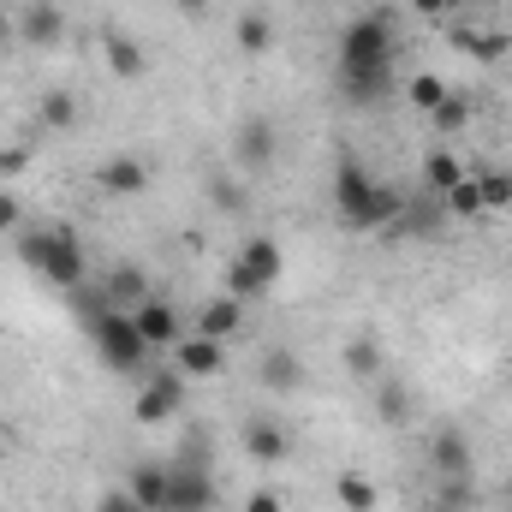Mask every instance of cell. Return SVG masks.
I'll list each match as a JSON object with an SVG mask.
<instances>
[{
    "mask_svg": "<svg viewBox=\"0 0 512 512\" xmlns=\"http://www.w3.org/2000/svg\"><path fill=\"white\" fill-rule=\"evenodd\" d=\"M18 221H24V203H18V191H0V233H18Z\"/></svg>",
    "mask_w": 512,
    "mask_h": 512,
    "instance_id": "obj_37",
    "label": "cell"
},
{
    "mask_svg": "<svg viewBox=\"0 0 512 512\" xmlns=\"http://www.w3.org/2000/svg\"><path fill=\"white\" fill-rule=\"evenodd\" d=\"M173 6H179L185 18H203V12H209V0H173Z\"/></svg>",
    "mask_w": 512,
    "mask_h": 512,
    "instance_id": "obj_40",
    "label": "cell"
},
{
    "mask_svg": "<svg viewBox=\"0 0 512 512\" xmlns=\"http://www.w3.org/2000/svg\"><path fill=\"white\" fill-rule=\"evenodd\" d=\"M173 364H179L185 376H215V370L227 364V352H221V340L191 334V340H179V346H173Z\"/></svg>",
    "mask_w": 512,
    "mask_h": 512,
    "instance_id": "obj_15",
    "label": "cell"
},
{
    "mask_svg": "<svg viewBox=\"0 0 512 512\" xmlns=\"http://www.w3.org/2000/svg\"><path fill=\"white\" fill-rule=\"evenodd\" d=\"M48 245H54V227H48V233H18V262L42 274V262H48Z\"/></svg>",
    "mask_w": 512,
    "mask_h": 512,
    "instance_id": "obj_33",
    "label": "cell"
},
{
    "mask_svg": "<svg viewBox=\"0 0 512 512\" xmlns=\"http://www.w3.org/2000/svg\"><path fill=\"white\" fill-rule=\"evenodd\" d=\"M376 417H382V423H405V417H411V393L399 382H387L382 393H376Z\"/></svg>",
    "mask_w": 512,
    "mask_h": 512,
    "instance_id": "obj_30",
    "label": "cell"
},
{
    "mask_svg": "<svg viewBox=\"0 0 512 512\" xmlns=\"http://www.w3.org/2000/svg\"><path fill=\"white\" fill-rule=\"evenodd\" d=\"M453 42L465 54H477V60H501L507 54V36H483V30H453Z\"/></svg>",
    "mask_w": 512,
    "mask_h": 512,
    "instance_id": "obj_29",
    "label": "cell"
},
{
    "mask_svg": "<svg viewBox=\"0 0 512 512\" xmlns=\"http://www.w3.org/2000/svg\"><path fill=\"white\" fill-rule=\"evenodd\" d=\"M143 298H155L149 274H143L137 262H114V268H108V280H102V304H114V310H137Z\"/></svg>",
    "mask_w": 512,
    "mask_h": 512,
    "instance_id": "obj_11",
    "label": "cell"
},
{
    "mask_svg": "<svg viewBox=\"0 0 512 512\" xmlns=\"http://www.w3.org/2000/svg\"><path fill=\"white\" fill-rule=\"evenodd\" d=\"M334 209H340V227H352V233H382V227H399V209H405V197L382 185V179H370V167L358 161V155H346L340 167H334Z\"/></svg>",
    "mask_w": 512,
    "mask_h": 512,
    "instance_id": "obj_1",
    "label": "cell"
},
{
    "mask_svg": "<svg viewBox=\"0 0 512 512\" xmlns=\"http://www.w3.org/2000/svg\"><path fill=\"white\" fill-rule=\"evenodd\" d=\"M102 54H108V66H114V78H126V84L149 72L143 42H137V36H126V30H108V36H102Z\"/></svg>",
    "mask_w": 512,
    "mask_h": 512,
    "instance_id": "obj_17",
    "label": "cell"
},
{
    "mask_svg": "<svg viewBox=\"0 0 512 512\" xmlns=\"http://www.w3.org/2000/svg\"><path fill=\"white\" fill-rule=\"evenodd\" d=\"M233 161L245 167V173H268L274 161H280V131L268 114H251L245 126L233 131Z\"/></svg>",
    "mask_w": 512,
    "mask_h": 512,
    "instance_id": "obj_7",
    "label": "cell"
},
{
    "mask_svg": "<svg viewBox=\"0 0 512 512\" xmlns=\"http://www.w3.org/2000/svg\"><path fill=\"white\" fill-rule=\"evenodd\" d=\"M429 120H435V131H459L465 120H471V102H465L459 90H447V102H441V108H435Z\"/></svg>",
    "mask_w": 512,
    "mask_h": 512,
    "instance_id": "obj_32",
    "label": "cell"
},
{
    "mask_svg": "<svg viewBox=\"0 0 512 512\" xmlns=\"http://www.w3.org/2000/svg\"><path fill=\"white\" fill-rule=\"evenodd\" d=\"M167 512H215V477H209L203 453L167 465Z\"/></svg>",
    "mask_w": 512,
    "mask_h": 512,
    "instance_id": "obj_5",
    "label": "cell"
},
{
    "mask_svg": "<svg viewBox=\"0 0 512 512\" xmlns=\"http://www.w3.org/2000/svg\"><path fill=\"white\" fill-rule=\"evenodd\" d=\"M256 382L268 387V393H292V387H304V358L292 346H268L256 358Z\"/></svg>",
    "mask_w": 512,
    "mask_h": 512,
    "instance_id": "obj_13",
    "label": "cell"
},
{
    "mask_svg": "<svg viewBox=\"0 0 512 512\" xmlns=\"http://www.w3.org/2000/svg\"><path fill=\"white\" fill-rule=\"evenodd\" d=\"M441 209H447V221H483L489 215V203H483V185L465 173L453 191H441Z\"/></svg>",
    "mask_w": 512,
    "mask_h": 512,
    "instance_id": "obj_20",
    "label": "cell"
},
{
    "mask_svg": "<svg viewBox=\"0 0 512 512\" xmlns=\"http://www.w3.org/2000/svg\"><path fill=\"white\" fill-rule=\"evenodd\" d=\"M411 6H417L423 18H447V12H453V0H411Z\"/></svg>",
    "mask_w": 512,
    "mask_h": 512,
    "instance_id": "obj_39",
    "label": "cell"
},
{
    "mask_svg": "<svg viewBox=\"0 0 512 512\" xmlns=\"http://www.w3.org/2000/svg\"><path fill=\"white\" fill-rule=\"evenodd\" d=\"M131 322H137V334H143L149 352H173V346H179V310H173L167 298H143V304L131 310Z\"/></svg>",
    "mask_w": 512,
    "mask_h": 512,
    "instance_id": "obj_9",
    "label": "cell"
},
{
    "mask_svg": "<svg viewBox=\"0 0 512 512\" xmlns=\"http://www.w3.org/2000/svg\"><path fill=\"white\" fill-rule=\"evenodd\" d=\"M233 42H239V54H268V48H274V24H268V12H245V18L233 24Z\"/></svg>",
    "mask_w": 512,
    "mask_h": 512,
    "instance_id": "obj_26",
    "label": "cell"
},
{
    "mask_svg": "<svg viewBox=\"0 0 512 512\" xmlns=\"http://www.w3.org/2000/svg\"><path fill=\"white\" fill-rule=\"evenodd\" d=\"M459 179H465V161H459L453 149H429V155H423V185H429V197L453 191Z\"/></svg>",
    "mask_w": 512,
    "mask_h": 512,
    "instance_id": "obj_21",
    "label": "cell"
},
{
    "mask_svg": "<svg viewBox=\"0 0 512 512\" xmlns=\"http://www.w3.org/2000/svg\"><path fill=\"white\" fill-rule=\"evenodd\" d=\"M245 512H286V507H280V495H274V489H256L251 501H245Z\"/></svg>",
    "mask_w": 512,
    "mask_h": 512,
    "instance_id": "obj_38",
    "label": "cell"
},
{
    "mask_svg": "<svg viewBox=\"0 0 512 512\" xmlns=\"http://www.w3.org/2000/svg\"><path fill=\"white\" fill-rule=\"evenodd\" d=\"M96 512H143V501H137L131 489H102V495H96Z\"/></svg>",
    "mask_w": 512,
    "mask_h": 512,
    "instance_id": "obj_35",
    "label": "cell"
},
{
    "mask_svg": "<svg viewBox=\"0 0 512 512\" xmlns=\"http://www.w3.org/2000/svg\"><path fill=\"white\" fill-rule=\"evenodd\" d=\"M334 501L346 512H376L382 507V489H376L364 471H340V477H334Z\"/></svg>",
    "mask_w": 512,
    "mask_h": 512,
    "instance_id": "obj_19",
    "label": "cell"
},
{
    "mask_svg": "<svg viewBox=\"0 0 512 512\" xmlns=\"http://www.w3.org/2000/svg\"><path fill=\"white\" fill-rule=\"evenodd\" d=\"M477 185L489 209H512V173H477Z\"/></svg>",
    "mask_w": 512,
    "mask_h": 512,
    "instance_id": "obj_34",
    "label": "cell"
},
{
    "mask_svg": "<svg viewBox=\"0 0 512 512\" xmlns=\"http://www.w3.org/2000/svg\"><path fill=\"white\" fill-rule=\"evenodd\" d=\"M239 328H245V304L233 292H221V298H209L197 310V334H209V340H233Z\"/></svg>",
    "mask_w": 512,
    "mask_h": 512,
    "instance_id": "obj_14",
    "label": "cell"
},
{
    "mask_svg": "<svg viewBox=\"0 0 512 512\" xmlns=\"http://www.w3.org/2000/svg\"><path fill=\"white\" fill-rule=\"evenodd\" d=\"M18 36H24L30 48H60V42H66V12H60L54 0H30V6L18 12Z\"/></svg>",
    "mask_w": 512,
    "mask_h": 512,
    "instance_id": "obj_10",
    "label": "cell"
},
{
    "mask_svg": "<svg viewBox=\"0 0 512 512\" xmlns=\"http://www.w3.org/2000/svg\"><path fill=\"white\" fill-rule=\"evenodd\" d=\"M340 358H346V370H352L358 382H376V376H382V346H376L370 334L346 340V352H340Z\"/></svg>",
    "mask_w": 512,
    "mask_h": 512,
    "instance_id": "obj_25",
    "label": "cell"
},
{
    "mask_svg": "<svg viewBox=\"0 0 512 512\" xmlns=\"http://www.w3.org/2000/svg\"><path fill=\"white\" fill-rule=\"evenodd\" d=\"M280 268H286V251L274 245V239H245L239 245V256H233V268H227V292L239 298V304H251V298H262L274 280H280Z\"/></svg>",
    "mask_w": 512,
    "mask_h": 512,
    "instance_id": "obj_4",
    "label": "cell"
},
{
    "mask_svg": "<svg viewBox=\"0 0 512 512\" xmlns=\"http://www.w3.org/2000/svg\"><path fill=\"white\" fill-rule=\"evenodd\" d=\"M0 459H6V429H0Z\"/></svg>",
    "mask_w": 512,
    "mask_h": 512,
    "instance_id": "obj_42",
    "label": "cell"
},
{
    "mask_svg": "<svg viewBox=\"0 0 512 512\" xmlns=\"http://www.w3.org/2000/svg\"><path fill=\"white\" fill-rule=\"evenodd\" d=\"M30 167V149L24 143H0V179H12V173H24Z\"/></svg>",
    "mask_w": 512,
    "mask_h": 512,
    "instance_id": "obj_36",
    "label": "cell"
},
{
    "mask_svg": "<svg viewBox=\"0 0 512 512\" xmlns=\"http://www.w3.org/2000/svg\"><path fill=\"white\" fill-rule=\"evenodd\" d=\"M36 120L48 131H72L78 126V96H72V90H48V96L36 102Z\"/></svg>",
    "mask_w": 512,
    "mask_h": 512,
    "instance_id": "obj_24",
    "label": "cell"
},
{
    "mask_svg": "<svg viewBox=\"0 0 512 512\" xmlns=\"http://www.w3.org/2000/svg\"><path fill=\"white\" fill-rule=\"evenodd\" d=\"M209 203H215L221 215H245L251 197H245V185H239L233 173H209Z\"/></svg>",
    "mask_w": 512,
    "mask_h": 512,
    "instance_id": "obj_28",
    "label": "cell"
},
{
    "mask_svg": "<svg viewBox=\"0 0 512 512\" xmlns=\"http://www.w3.org/2000/svg\"><path fill=\"white\" fill-rule=\"evenodd\" d=\"M387 90H393V72H358V78H340V96H346L352 108H376V102H387Z\"/></svg>",
    "mask_w": 512,
    "mask_h": 512,
    "instance_id": "obj_22",
    "label": "cell"
},
{
    "mask_svg": "<svg viewBox=\"0 0 512 512\" xmlns=\"http://www.w3.org/2000/svg\"><path fill=\"white\" fill-rule=\"evenodd\" d=\"M90 334H96V358L114 370V376H131V370H143V358H149V346H143V334H137V322H131V310H96L90 316Z\"/></svg>",
    "mask_w": 512,
    "mask_h": 512,
    "instance_id": "obj_3",
    "label": "cell"
},
{
    "mask_svg": "<svg viewBox=\"0 0 512 512\" xmlns=\"http://www.w3.org/2000/svg\"><path fill=\"white\" fill-rule=\"evenodd\" d=\"M405 102H411L417 114H435V108L447 102V78H435V72H417V78L405 84Z\"/></svg>",
    "mask_w": 512,
    "mask_h": 512,
    "instance_id": "obj_27",
    "label": "cell"
},
{
    "mask_svg": "<svg viewBox=\"0 0 512 512\" xmlns=\"http://www.w3.org/2000/svg\"><path fill=\"white\" fill-rule=\"evenodd\" d=\"M393 54H399V30H393V12H387V6L352 18V24L340 30V78L393 72Z\"/></svg>",
    "mask_w": 512,
    "mask_h": 512,
    "instance_id": "obj_2",
    "label": "cell"
},
{
    "mask_svg": "<svg viewBox=\"0 0 512 512\" xmlns=\"http://www.w3.org/2000/svg\"><path fill=\"white\" fill-rule=\"evenodd\" d=\"M42 280H54L60 292H78L84 286V245L72 227H54V245H48V262H42Z\"/></svg>",
    "mask_w": 512,
    "mask_h": 512,
    "instance_id": "obj_8",
    "label": "cell"
},
{
    "mask_svg": "<svg viewBox=\"0 0 512 512\" xmlns=\"http://www.w3.org/2000/svg\"><path fill=\"white\" fill-rule=\"evenodd\" d=\"M126 489L143 501V512H167V465H137Z\"/></svg>",
    "mask_w": 512,
    "mask_h": 512,
    "instance_id": "obj_23",
    "label": "cell"
},
{
    "mask_svg": "<svg viewBox=\"0 0 512 512\" xmlns=\"http://www.w3.org/2000/svg\"><path fill=\"white\" fill-rule=\"evenodd\" d=\"M465 507H471V477H441L435 512H465Z\"/></svg>",
    "mask_w": 512,
    "mask_h": 512,
    "instance_id": "obj_31",
    "label": "cell"
},
{
    "mask_svg": "<svg viewBox=\"0 0 512 512\" xmlns=\"http://www.w3.org/2000/svg\"><path fill=\"white\" fill-rule=\"evenodd\" d=\"M286 447H292V441H286V429H280L274 417H251V423H245V453H251L256 465H280Z\"/></svg>",
    "mask_w": 512,
    "mask_h": 512,
    "instance_id": "obj_16",
    "label": "cell"
},
{
    "mask_svg": "<svg viewBox=\"0 0 512 512\" xmlns=\"http://www.w3.org/2000/svg\"><path fill=\"white\" fill-rule=\"evenodd\" d=\"M6 30H12V18H6V12H0V36H6Z\"/></svg>",
    "mask_w": 512,
    "mask_h": 512,
    "instance_id": "obj_41",
    "label": "cell"
},
{
    "mask_svg": "<svg viewBox=\"0 0 512 512\" xmlns=\"http://www.w3.org/2000/svg\"><path fill=\"white\" fill-rule=\"evenodd\" d=\"M179 405H185V370L173 364V370H155L143 393H137V405H131V417L143 423V429H155V423H167V417H179Z\"/></svg>",
    "mask_w": 512,
    "mask_h": 512,
    "instance_id": "obj_6",
    "label": "cell"
},
{
    "mask_svg": "<svg viewBox=\"0 0 512 512\" xmlns=\"http://www.w3.org/2000/svg\"><path fill=\"white\" fill-rule=\"evenodd\" d=\"M96 185H102L108 197H143V191H149V161H137V155H108L102 173H96Z\"/></svg>",
    "mask_w": 512,
    "mask_h": 512,
    "instance_id": "obj_12",
    "label": "cell"
},
{
    "mask_svg": "<svg viewBox=\"0 0 512 512\" xmlns=\"http://www.w3.org/2000/svg\"><path fill=\"white\" fill-rule=\"evenodd\" d=\"M429 465H435V477H471V441L459 429H441L429 447Z\"/></svg>",
    "mask_w": 512,
    "mask_h": 512,
    "instance_id": "obj_18",
    "label": "cell"
}]
</instances>
